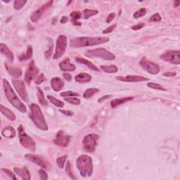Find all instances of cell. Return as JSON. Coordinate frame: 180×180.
Masks as SVG:
<instances>
[{"instance_id":"obj_1","label":"cell","mask_w":180,"mask_h":180,"mask_svg":"<svg viewBox=\"0 0 180 180\" xmlns=\"http://www.w3.org/2000/svg\"><path fill=\"white\" fill-rule=\"evenodd\" d=\"M108 41L107 37H78L70 40V45L72 47H84L104 44Z\"/></svg>"},{"instance_id":"obj_2","label":"cell","mask_w":180,"mask_h":180,"mask_svg":"<svg viewBox=\"0 0 180 180\" xmlns=\"http://www.w3.org/2000/svg\"><path fill=\"white\" fill-rule=\"evenodd\" d=\"M2 82H3L5 94H6L7 99L9 100L10 103L14 106V108H16L19 111H21V113H26V106H25L24 103L21 102V101L18 97L16 93L13 90L11 86L9 84L8 80L3 78Z\"/></svg>"},{"instance_id":"obj_3","label":"cell","mask_w":180,"mask_h":180,"mask_svg":"<svg viewBox=\"0 0 180 180\" xmlns=\"http://www.w3.org/2000/svg\"><path fill=\"white\" fill-rule=\"evenodd\" d=\"M76 166L83 177H90L93 173L92 159L87 155H81L76 161Z\"/></svg>"},{"instance_id":"obj_4","label":"cell","mask_w":180,"mask_h":180,"mask_svg":"<svg viewBox=\"0 0 180 180\" xmlns=\"http://www.w3.org/2000/svg\"><path fill=\"white\" fill-rule=\"evenodd\" d=\"M30 118L34 124L38 128L42 130H47L48 126L47 125L44 116L42 112L41 108L36 103H32L30 106Z\"/></svg>"},{"instance_id":"obj_5","label":"cell","mask_w":180,"mask_h":180,"mask_svg":"<svg viewBox=\"0 0 180 180\" xmlns=\"http://www.w3.org/2000/svg\"><path fill=\"white\" fill-rule=\"evenodd\" d=\"M19 136L20 143L24 148L28 149L32 152L35 151L36 150V144H35L33 139L25 132L23 125H20L19 128Z\"/></svg>"},{"instance_id":"obj_6","label":"cell","mask_w":180,"mask_h":180,"mask_svg":"<svg viewBox=\"0 0 180 180\" xmlns=\"http://www.w3.org/2000/svg\"><path fill=\"white\" fill-rule=\"evenodd\" d=\"M85 55L88 57H98L108 61H113L115 58L113 53L106 50L104 48H96L95 49L89 50L85 53Z\"/></svg>"},{"instance_id":"obj_7","label":"cell","mask_w":180,"mask_h":180,"mask_svg":"<svg viewBox=\"0 0 180 180\" xmlns=\"http://www.w3.org/2000/svg\"><path fill=\"white\" fill-rule=\"evenodd\" d=\"M99 136L95 134H90L86 135L82 140L83 147L88 153H93L97 145Z\"/></svg>"},{"instance_id":"obj_8","label":"cell","mask_w":180,"mask_h":180,"mask_svg":"<svg viewBox=\"0 0 180 180\" xmlns=\"http://www.w3.org/2000/svg\"><path fill=\"white\" fill-rule=\"evenodd\" d=\"M67 47V38L65 35H59L57 40V45H56L55 53L53 59H58L64 54Z\"/></svg>"},{"instance_id":"obj_9","label":"cell","mask_w":180,"mask_h":180,"mask_svg":"<svg viewBox=\"0 0 180 180\" xmlns=\"http://www.w3.org/2000/svg\"><path fill=\"white\" fill-rule=\"evenodd\" d=\"M25 158L27 161L37 165L40 166L44 169L49 170L51 168V165L49 162L46 159H44L40 156L35 155V154L32 153H27L26 155H25Z\"/></svg>"},{"instance_id":"obj_10","label":"cell","mask_w":180,"mask_h":180,"mask_svg":"<svg viewBox=\"0 0 180 180\" xmlns=\"http://www.w3.org/2000/svg\"><path fill=\"white\" fill-rule=\"evenodd\" d=\"M161 59L165 61L179 65L180 63V52L179 50L167 51L161 56Z\"/></svg>"},{"instance_id":"obj_11","label":"cell","mask_w":180,"mask_h":180,"mask_svg":"<svg viewBox=\"0 0 180 180\" xmlns=\"http://www.w3.org/2000/svg\"><path fill=\"white\" fill-rule=\"evenodd\" d=\"M139 65H141V67L144 70H145L146 72L150 73V74L156 75L160 72L159 65L156 63L150 61L146 59V58H143V59L140 61Z\"/></svg>"},{"instance_id":"obj_12","label":"cell","mask_w":180,"mask_h":180,"mask_svg":"<svg viewBox=\"0 0 180 180\" xmlns=\"http://www.w3.org/2000/svg\"><path fill=\"white\" fill-rule=\"evenodd\" d=\"M12 83L14 85V88L17 91L18 94L23 98V100L25 101V102H27L29 101V96L24 85V82L21 80H13Z\"/></svg>"},{"instance_id":"obj_13","label":"cell","mask_w":180,"mask_h":180,"mask_svg":"<svg viewBox=\"0 0 180 180\" xmlns=\"http://www.w3.org/2000/svg\"><path fill=\"white\" fill-rule=\"evenodd\" d=\"M38 73H39V69L35 65V61H32L30 63L28 68L26 70L25 75V80L27 84L30 85V82L33 80L35 77H37Z\"/></svg>"},{"instance_id":"obj_14","label":"cell","mask_w":180,"mask_h":180,"mask_svg":"<svg viewBox=\"0 0 180 180\" xmlns=\"http://www.w3.org/2000/svg\"><path fill=\"white\" fill-rule=\"evenodd\" d=\"M70 141V136L65 134L63 131L61 130L57 133L56 137L54 138V140H53V142L57 146L61 147H66L68 146V144H69Z\"/></svg>"},{"instance_id":"obj_15","label":"cell","mask_w":180,"mask_h":180,"mask_svg":"<svg viewBox=\"0 0 180 180\" xmlns=\"http://www.w3.org/2000/svg\"><path fill=\"white\" fill-rule=\"evenodd\" d=\"M53 2H54L53 1H48L46 3L43 4L40 8L36 10V11L31 15V16H30V20H31V21L33 23H37L39 21L40 17L42 16V15L44 14V11H46L48 8H49V7L52 6Z\"/></svg>"},{"instance_id":"obj_16","label":"cell","mask_w":180,"mask_h":180,"mask_svg":"<svg viewBox=\"0 0 180 180\" xmlns=\"http://www.w3.org/2000/svg\"><path fill=\"white\" fill-rule=\"evenodd\" d=\"M116 79L127 82H138L148 81L149 79L140 75H127V76H117Z\"/></svg>"},{"instance_id":"obj_17","label":"cell","mask_w":180,"mask_h":180,"mask_svg":"<svg viewBox=\"0 0 180 180\" xmlns=\"http://www.w3.org/2000/svg\"><path fill=\"white\" fill-rule=\"evenodd\" d=\"M59 67L60 69L62 71L65 72L74 71L76 68L75 65L70 63L69 58H66V59H65L63 61L59 63Z\"/></svg>"},{"instance_id":"obj_18","label":"cell","mask_w":180,"mask_h":180,"mask_svg":"<svg viewBox=\"0 0 180 180\" xmlns=\"http://www.w3.org/2000/svg\"><path fill=\"white\" fill-rule=\"evenodd\" d=\"M5 67H6V69L9 73V75H11L12 77L16 78L21 77L22 71L20 68L16 66H13V65H9L8 63H5Z\"/></svg>"},{"instance_id":"obj_19","label":"cell","mask_w":180,"mask_h":180,"mask_svg":"<svg viewBox=\"0 0 180 180\" xmlns=\"http://www.w3.org/2000/svg\"><path fill=\"white\" fill-rule=\"evenodd\" d=\"M64 85L65 83L63 82V80L61 79L60 77H53L51 80V86L55 92H59V91L61 90L64 87Z\"/></svg>"},{"instance_id":"obj_20","label":"cell","mask_w":180,"mask_h":180,"mask_svg":"<svg viewBox=\"0 0 180 180\" xmlns=\"http://www.w3.org/2000/svg\"><path fill=\"white\" fill-rule=\"evenodd\" d=\"M14 170L15 173L18 174L23 179L30 180L31 179L30 172L26 167H23V168H14Z\"/></svg>"},{"instance_id":"obj_21","label":"cell","mask_w":180,"mask_h":180,"mask_svg":"<svg viewBox=\"0 0 180 180\" xmlns=\"http://www.w3.org/2000/svg\"><path fill=\"white\" fill-rule=\"evenodd\" d=\"M0 52L3 55H4L5 57L7 58V59L9 61V62H14V54L11 50H10L8 47L6 46V44H3V43H1L0 44Z\"/></svg>"},{"instance_id":"obj_22","label":"cell","mask_w":180,"mask_h":180,"mask_svg":"<svg viewBox=\"0 0 180 180\" xmlns=\"http://www.w3.org/2000/svg\"><path fill=\"white\" fill-rule=\"evenodd\" d=\"M75 80L79 83H87L92 80V76L86 73H80L75 76Z\"/></svg>"},{"instance_id":"obj_23","label":"cell","mask_w":180,"mask_h":180,"mask_svg":"<svg viewBox=\"0 0 180 180\" xmlns=\"http://www.w3.org/2000/svg\"><path fill=\"white\" fill-rule=\"evenodd\" d=\"M75 61L77 63H81V64L87 65L89 68H90V69L94 70V71H97V72L100 71V70L98 69V68L96 67L94 64H93L92 62H90V61H88L87 59H82V58H80V57H77V58H75Z\"/></svg>"},{"instance_id":"obj_24","label":"cell","mask_w":180,"mask_h":180,"mask_svg":"<svg viewBox=\"0 0 180 180\" xmlns=\"http://www.w3.org/2000/svg\"><path fill=\"white\" fill-rule=\"evenodd\" d=\"M134 97H132V96H128V97H124V98H116V99H114L111 102V106L113 108H115L116 107H118V106H120L123 103H125L128 101H130L131 100H132Z\"/></svg>"},{"instance_id":"obj_25","label":"cell","mask_w":180,"mask_h":180,"mask_svg":"<svg viewBox=\"0 0 180 180\" xmlns=\"http://www.w3.org/2000/svg\"><path fill=\"white\" fill-rule=\"evenodd\" d=\"M2 136L6 138H14L16 136V132L14 128L11 126L6 127L2 132Z\"/></svg>"},{"instance_id":"obj_26","label":"cell","mask_w":180,"mask_h":180,"mask_svg":"<svg viewBox=\"0 0 180 180\" xmlns=\"http://www.w3.org/2000/svg\"><path fill=\"white\" fill-rule=\"evenodd\" d=\"M0 110H1L2 113L3 114L4 116L9 119V120L11 121H14L16 120V115H14V113L12 112L11 110H9V108H7L6 107H5L3 105L0 106Z\"/></svg>"},{"instance_id":"obj_27","label":"cell","mask_w":180,"mask_h":180,"mask_svg":"<svg viewBox=\"0 0 180 180\" xmlns=\"http://www.w3.org/2000/svg\"><path fill=\"white\" fill-rule=\"evenodd\" d=\"M101 69L107 73H115L118 72V68L115 65H101Z\"/></svg>"},{"instance_id":"obj_28","label":"cell","mask_w":180,"mask_h":180,"mask_svg":"<svg viewBox=\"0 0 180 180\" xmlns=\"http://www.w3.org/2000/svg\"><path fill=\"white\" fill-rule=\"evenodd\" d=\"M32 48L30 46H28L27 48V51L26 52H25V54L20 55L19 57V59L21 61H23L30 59V58L32 57Z\"/></svg>"},{"instance_id":"obj_29","label":"cell","mask_w":180,"mask_h":180,"mask_svg":"<svg viewBox=\"0 0 180 180\" xmlns=\"http://www.w3.org/2000/svg\"><path fill=\"white\" fill-rule=\"evenodd\" d=\"M70 17L72 18L71 21L74 25H81V23L79 22H77V20L80 19L82 17V14L80 11H73L70 14Z\"/></svg>"},{"instance_id":"obj_30","label":"cell","mask_w":180,"mask_h":180,"mask_svg":"<svg viewBox=\"0 0 180 180\" xmlns=\"http://www.w3.org/2000/svg\"><path fill=\"white\" fill-rule=\"evenodd\" d=\"M47 98L49 100V101L52 103V104H54V106H57V107L63 108V106H64V103H63V101L57 99V98L54 97V96L51 95H47Z\"/></svg>"},{"instance_id":"obj_31","label":"cell","mask_w":180,"mask_h":180,"mask_svg":"<svg viewBox=\"0 0 180 180\" xmlns=\"http://www.w3.org/2000/svg\"><path fill=\"white\" fill-rule=\"evenodd\" d=\"M99 90L96 88H89L86 90L85 92L83 94V97L85 98H89L92 97V96L95 94L98 93Z\"/></svg>"},{"instance_id":"obj_32","label":"cell","mask_w":180,"mask_h":180,"mask_svg":"<svg viewBox=\"0 0 180 180\" xmlns=\"http://www.w3.org/2000/svg\"><path fill=\"white\" fill-rule=\"evenodd\" d=\"M37 97H38V100H39V102L40 103V104L43 106H47L48 105V103L47 100L45 99V97H44V94H43L42 91L40 90V88H37Z\"/></svg>"},{"instance_id":"obj_33","label":"cell","mask_w":180,"mask_h":180,"mask_svg":"<svg viewBox=\"0 0 180 180\" xmlns=\"http://www.w3.org/2000/svg\"><path fill=\"white\" fill-rule=\"evenodd\" d=\"M83 14H84V19H88L89 18L92 17L93 16H95L96 14H97L98 11L97 10H94V9H86L83 11Z\"/></svg>"},{"instance_id":"obj_34","label":"cell","mask_w":180,"mask_h":180,"mask_svg":"<svg viewBox=\"0 0 180 180\" xmlns=\"http://www.w3.org/2000/svg\"><path fill=\"white\" fill-rule=\"evenodd\" d=\"M53 47H54V44H53L52 40L51 39L49 40V44H48V49L44 52V57L47 59H49L51 56L52 54V51H53Z\"/></svg>"},{"instance_id":"obj_35","label":"cell","mask_w":180,"mask_h":180,"mask_svg":"<svg viewBox=\"0 0 180 180\" xmlns=\"http://www.w3.org/2000/svg\"><path fill=\"white\" fill-rule=\"evenodd\" d=\"M27 3L26 0H16L14 2V7L16 10L21 9L25 6V4Z\"/></svg>"},{"instance_id":"obj_36","label":"cell","mask_w":180,"mask_h":180,"mask_svg":"<svg viewBox=\"0 0 180 180\" xmlns=\"http://www.w3.org/2000/svg\"><path fill=\"white\" fill-rule=\"evenodd\" d=\"M146 12L147 11L145 8H141L140 9H139L137 11L134 13L133 14V17L134 19H139V18L143 17L146 14Z\"/></svg>"},{"instance_id":"obj_37","label":"cell","mask_w":180,"mask_h":180,"mask_svg":"<svg viewBox=\"0 0 180 180\" xmlns=\"http://www.w3.org/2000/svg\"><path fill=\"white\" fill-rule=\"evenodd\" d=\"M147 86L149 87H150L151 89H154V90H161V91H166L165 89L163 86L160 84H157V83L154 82H149L147 84Z\"/></svg>"},{"instance_id":"obj_38","label":"cell","mask_w":180,"mask_h":180,"mask_svg":"<svg viewBox=\"0 0 180 180\" xmlns=\"http://www.w3.org/2000/svg\"><path fill=\"white\" fill-rule=\"evenodd\" d=\"M66 172L67 174L69 175V177L70 178L73 179H76L77 178L74 176V174L73 173V171H72V168H71V164H70V162L68 161L67 165H66Z\"/></svg>"},{"instance_id":"obj_39","label":"cell","mask_w":180,"mask_h":180,"mask_svg":"<svg viewBox=\"0 0 180 180\" xmlns=\"http://www.w3.org/2000/svg\"><path fill=\"white\" fill-rule=\"evenodd\" d=\"M64 100L68 101V103H71V104H73V105H79L80 103V101H81L79 98H77L75 97H68V98L65 97Z\"/></svg>"},{"instance_id":"obj_40","label":"cell","mask_w":180,"mask_h":180,"mask_svg":"<svg viewBox=\"0 0 180 180\" xmlns=\"http://www.w3.org/2000/svg\"><path fill=\"white\" fill-rule=\"evenodd\" d=\"M66 158H67V156H63L57 158V165L60 168H61V169L63 168L65 163V161H66Z\"/></svg>"},{"instance_id":"obj_41","label":"cell","mask_w":180,"mask_h":180,"mask_svg":"<svg viewBox=\"0 0 180 180\" xmlns=\"http://www.w3.org/2000/svg\"><path fill=\"white\" fill-rule=\"evenodd\" d=\"M61 96L63 97H75V96H80L79 94L71 92V91H68V92H64L61 94Z\"/></svg>"},{"instance_id":"obj_42","label":"cell","mask_w":180,"mask_h":180,"mask_svg":"<svg viewBox=\"0 0 180 180\" xmlns=\"http://www.w3.org/2000/svg\"><path fill=\"white\" fill-rule=\"evenodd\" d=\"M162 20V18L161 15L159 14H155L152 16L150 19H149V21H153V22H160Z\"/></svg>"},{"instance_id":"obj_43","label":"cell","mask_w":180,"mask_h":180,"mask_svg":"<svg viewBox=\"0 0 180 180\" xmlns=\"http://www.w3.org/2000/svg\"><path fill=\"white\" fill-rule=\"evenodd\" d=\"M2 171L6 174V175H8L10 178H11L13 179H16V177H15V174H13V172L9 170L8 169H6V168H2Z\"/></svg>"},{"instance_id":"obj_44","label":"cell","mask_w":180,"mask_h":180,"mask_svg":"<svg viewBox=\"0 0 180 180\" xmlns=\"http://www.w3.org/2000/svg\"><path fill=\"white\" fill-rule=\"evenodd\" d=\"M40 174V179L42 180H47L48 179V174L46 172H45L44 170H40L39 171H38Z\"/></svg>"},{"instance_id":"obj_45","label":"cell","mask_w":180,"mask_h":180,"mask_svg":"<svg viewBox=\"0 0 180 180\" xmlns=\"http://www.w3.org/2000/svg\"><path fill=\"white\" fill-rule=\"evenodd\" d=\"M116 26H117V25L116 24H113V25H111V26L110 27H108V28H106L103 31V34H108V33H111V32H112L114 30H115V28L116 27Z\"/></svg>"},{"instance_id":"obj_46","label":"cell","mask_w":180,"mask_h":180,"mask_svg":"<svg viewBox=\"0 0 180 180\" xmlns=\"http://www.w3.org/2000/svg\"><path fill=\"white\" fill-rule=\"evenodd\" d=\"M44 81H45V77H44V74L42 73V74L37 78L36 80H35V84L40 85V84H42V83L44 82Z\"/></svg>"},{"instance_id":"obj_47","label":"cell","mask_w":180,"mask_h":180,"mask_svg":"<svg viewBox=\"0 0 180 180\" xmlns=\"http://www.w3.org/2000/svg\"><path fill=\"white\" fill-rule=\"evenodd\" d=\"M145 26V24L142 23H139L137 25H134V26L132 27V30H139L141 28H143V27Z\"/></svg>"},{"instance_id":"obj_48","label":"cell","mask_w":180,"mask_h":180,"mask_svg":"<svg viewBox=\"0 0 180 180\" xmlns=\"http://www.w3.org/2000/svg\"><path fill=\"white\" fill-rule=\"evenodd\" d=\"M115 17V13H111L110 14H108V16H107V19H106V23H109L114 19V18Z\"/></svg>"},{"instance_id":"obj_49","label":"cell","mask_w":180,"mask_h":180,"mask_svg":"<svg viewBox=\"0 0 180 180\" xmlns=\"http://www.w3.org/2000/svg\"><path fill=\"white\" fill-rule=\"evenodd\" d=\"M59 111L61 113H62L63 114H64L65 115H68V116H72L73 115V113L72 111H65V110H59Z\"/></svg>"},{"instance_id":"obj_50","label":"cell","mask_w":180,"mask_h":180,"mask_svg":"<svg viewBox=\"0 0 180 180\" xmlns=\"http://www.w3.org/2000/svg\"><path fill=\"white\" fill-rule=\"evenodd\" d=\"M63 77L68 81H70L72 80V76L69 73H63Z\"/></svg>"},{"instance_id":"obj_51","label":"cell","mask_w":180,"mask_h":180,"mask_svg":"<svg viewBox=\"0 0 180 180\" xmlns=\"http://www.w3.org/2000/svg\"><path fill=\"white\" fill-rule=\"evenodd\" d=\"M163 75L165 77H173L176 75V73H163Z\"/></svg>"},{"instance_id":"obj_52","label":"cell","mask_w":180,"mask_h":180,"mask_svg":"<svg viewBox=\"0 0 180 180\" xmlns=\"http://www.w3.org/2000/svg\"><path fill=\"white\" fill-rule=\"evenodd\" d=\"M111 95H105V96H102V97L100 98L99 99H98V102H102V101L103 100H105L106 99V98H111Z\"/></svg>"},{"instance_id":"obj_53","label":"cell","mask_w":180,"mask_h":180,"mask_svg":"<svg viewBox=\"0 0 180 180\" xmlns=\"http://www.w3.org/2000/svg\"><path fill=\"white\" fill-rule=\"evenodd\" d=\"M68 21V18L67 16H63L61 20V23H65Z\"/></svg>"},{"instance_id":"obj_54","label":"cell","mask_w":180,"mask_h":180,"mask_svg":"<svg viewBox=\"0 0 180 180\" xmlns=\"http://www.w3.org/2000/svg\"><path fill=\"white\" fill-rule=\"evenodd\" d=\"M179 2H178V1H177V2L175 1V2H174V7H177V6H179Z\"/></svg>"}]
</instances>
